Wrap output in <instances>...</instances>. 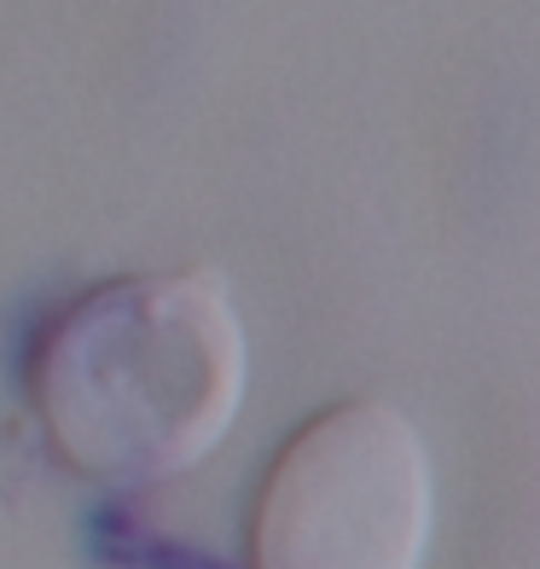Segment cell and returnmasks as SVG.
Wrapping results in <instances>:
<instances>
[{
  "label": "cell",
  "mask_w": 540,
  "mask_h": 569,
  "mask_svg": "<svg viewBox=\"0 0 540 569\" xmlns=\"http://www.w3.org/2000/svg\"><path fill=\"white\" fill-rule=\"evenodd\" d=\"M436 477L413 419L343 401L268 465L250 517V569H424Z\"/></svg>",
  "instance_id": "obj_2"
},
{
  "label": "cell",
  "mask_w": 540,
  "mask_h": 569,
  "mask_svg": "<svg viewBox=\"0 0 540 569\" xmlns=\"http://www.w3.org/2000/svg\"><path fill=\"white\" fill-rule=\"evenodd\" d=\"M244 326L221 273H134L76 297L30 355L53 453L93 482H163L221 448L244 401Z\"/></svg>",
  "instance_id": "obj_1"
}]
</instances>
